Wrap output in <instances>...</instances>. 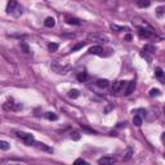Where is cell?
<instances>
[{"label": "cell", "instance_id": "9", "mask_svg": "<svg viewBox=\"0 0 165 165\" xmlns=\"http://www.w3.org/2000/svg\"><path fill=\"white\" fill-rule=\"evenodd\" d=\"M89 54H96V56H103V49H102V46H99V45L92 46V48L89 49Z\"/></svg>", "mask_w": 165, "mask_h": 165}, {"label": "cell", "instance_id": "27", "mask_svg": "<svg viewBox=\"0 0 165 165\" xmlns=\"http://www.w3.org/2000/svg\"><path fill=\"white\" fill-rule=\"evenodd\" d=\"M112 27V30H116V31H128L129 29H128V27H123V26H117V25H112L111 26Z\"/></svg>", "mask_w": 165, "mask_h": 165}, {"label": "cell", "instance_id": "34", "mask_svg": "<svg viewBox=\"0 0 165 165\" xmlns=\"http://www.w3.org/2000/svg\"><path fill=\"white\" fill-rule=\"evenodd\" d=\"M125 40H132V35H125Z\"/></svg>", "mask_w": 165, "mask_h": 165}, {"label": "cell", "instance_id": "19", "mask_svg": "<svg viewBox=\"0 0 165 165\" xmlns=\"http://www.w3.org/2000/svg\"><path fill=\"white\" fill-rule=\"evenodd\" d=\"M143 52H148V53H155V46H154V45H150V44L144 45V48H143Z\"/></svg>", "mask_w": 165, "mask_h": 165}, {"label": "cell", "instance_id": "7", "mask_svg": "<svg viewBox=\"0 0 165 165\" xmlns=\"http://www.w3.org/2000/svg\"><path fill=\"white\" fill-rule=\"evenodd\" d=\"M138 34H139L141 38H144V39H150L152 35H154V34H152V31L146 29V27H139V29H138Z\"/></svg>", "mask_w": 165, "mask_h": 165}, {"label": "cell", "instance_id": "15", "mask_svg": "<svg viewBox=\"0 0 165 165\" xmlns=\"http://www.w3.org/2000/svg\"><path fill=\"white\" fill-rule=\"evenodd\" d=\"M97 86H99V88H107L108 86V80H106V79H99L97 82Z\"/></svg>", "mask_w": 165, "mask_h": 165}, {"label": "cell", "instance_id": "4", "mask_svg": "<svg viewBox=\"0 0 165 165\" xmlns=\"http://www.w3.org/2000/svg\"><path fill=\"white\" fill-rule=\"evenodd\" d=\"M17 134V137L19 139L23 141V143L27 144V146H32V144H35V138L32 134H30V133H25V132H17L15 133Z\"/></svg>", "mask_w": 165, "mask_h": 165}, {"label": "cell", "instance_id": "17", "mask_svg": "<svg viewBox=\"0 0 165 165\" xmlns=\"http://www.w3.org/2000/svg\"><path fill=\"white\" fill-rule=\"evenodd\" d=\"M155 75H156V77H158V79L163 80V77H164V71H163V69H161V67H158V69H156Z\"/></svg>", "mask_w": 165, "mask_h": 165}, {"label": "cell", "instance_id": "2", "mask_svg": "<svg viewBox=\"0 0 165 165\" xmlns=\"http://www.w3.org/2000/svg\"><path fill=\"white\" fill-rule=\"evenodd\" d=\"M7 13L12 14L13 17H19L22 14V7L18 4L17 0H9L7 5Z\"/></svg>", "mask_w": 165, "mask_h": 165}, {"label": "cell", "instance_id": "31", "mask_svg": "<svg viewBox=\"0 0 165 165\" xmlns=\"http://www.w3.org/2000/svg\"><path fill=\"white\" fill-rule=\"evenodd\" d=\"M156 13H158L159 17H161V15L164 14V7H159L158 9H156Z\"/></svg>", "mask_w": 165, "mask_h": 165}, {"label": "cell", "instance_id": "22", "mask_svg": "<svg viewBox=\"0 0 165 165\" xmlns=\"http://www.w3.org/2000/svg\"><path fill=\"white\" fill-rule=\"evenodd\" d=\"M86 79H88V74L86 72H80L79 75H77V80L79 81H85Z\"/></svg>", "mask_w": 165, "mask_h": 165}, {"label": "cell", "instance_id": "16", "mask_svg": "<svg viewBox=\"0 0 165 165\" xmlns=\"http://www.w3.org/2000/svg\"><path fill=\"white\" fill-rule=\"evenodd\" d=\"M133 123H134L136 127H141V125H142V117L138 116V115H134V117H133Z\"/></svg>", "mask_w": 165, "mask_h": 165}, {"label": "cell", "instance_id": "5", "mask_svg": "<svg viewBox=\"0 0 165 165\" xmlns=\"http://www.w3.org/2000/svg\"><path fill=\"white\" fill-rule=\"evenodd\" d=\"M127 81H123V80H119L116 81L112 86V92L113 93H121V92H125V88H127Z\"/></svg>", "mask_w": 165, "mask_h": 165}, {"label": "cell", "instance_id": "3", "mask_svg": "<svg viewBox=\"0 0 165 165\" xmlns=\"http://www.w3.org/2000/svg\"><path fill=\"white\" fill-rule=\"evenodd\" d=\"M86 39H88V41H94V43H98V44H106V43L110 41L107 35L101 32H89L86 35Z\"/></svg>", "mask_w": 165, "mask_h": 165}, {"label": "cell", "instance_id": "6", "mask_svg": "<svg viewBox=\"0 0 165 165\" xmlns=\"http://www.w3.org/2000/svg\"><path fill=\"white\" fill-rule=\"evenodd\" d=\"M4 108L5 110H21L22 108V105L21 103H17V102H13V101H8L5 105H4Z\"/></svg>", "mask_w": 165, "mask_h": 165}, {"label": "cell", "instance_id": "21", "mask_svg": "<svg viewBox=\"0 0 165 165\" xmlns=\"http://www.w3.org/2000/svg\"><path fill=\"white\" fill-rule=\"evenodd\" d=\"M58 46H60V45H58L57 43H50V44L48 45V49L50 50V52H57V50H58Z\"/></svg>", "mask_w": 165, "mask_h": 165}, {"label": "cell", "instance_id": "35", "mask_svg": "<svg viewBox=\"0 0 165 165\" xmlns=\"http://www.w3.org/2000/svg\"><path fill=\"white\" fill-rule=\"evenodd\" d=\"M160 1H163V0H160Z\"/></svg>", "mask_w": 165, "mask_h": 165}, {"label": "cell", "instance_id": "12", "mask_svg": "<svg viewBox=\"0 0 165 165\" xmlns=\"http://www.w3.org/2000/svg\"><path fill=\"white\" fill-rule=\"evenodd\" d=\"M44 25H45V27H49V29H52V27H54V25H56V19H54L53 17H48L44 21Z\"/></svg>", "mask_w": 165, "mask_h": 165}, {"label": "cell", "instance_id": "25", "mask_svg": "<svg viewBox=\"0 0 165 165\" xmlns=\"http://www.w3.org/2000/svg\"><path fill=\"white\" fill-rule=\"evenodd\" d=\"M85 44H86L85 41H84V43H79V44H76L75 46H72V52H76V50H79V49H81V48H84Z\"/></svg>", "mask_w": 165, "mask_h": 165}, {"label": "cell", "instance_id": "28", "mask_svg": "<svg viewBox=\"0 0 165 165\" xmlns=\"http://www.w3.org/2000/svg\"><path fill=\"white\" fill-rule=\"evenodd\" d=\"M136 112L138 113V116H141V117H142V119H143L144 116H146V113H147V111H146V110H143V108H139V110H137Z\"/></svg>", "mask_w": 165, "mask_h": 165}, {"label": "cell", "instance_id": "11", "mask_svg": "<svg viewBox=\"0 0 165 165\" xmlns=\"http://www.w3.org/2000/svg\"><path fill=\"white\" fill-rule=\"evenodd\" d=\"M136 88V81L133 80V81H129L128 84H127V88H125V94L127 96H129V94H132V92Z\"/></svg>", "mask_w": 165, "mask_h": 165}, {"label": "cell", "instance_id": "23", "mask_svg": "<svg viewBox=\"0 0 165 165\" xmlns=\"http://www.w3.org/2000/svg\"><path fill=\"white\" fill-rule=\"evenodd\" d=\"M150 96L151 97H159V96H161V92H160L159 89H151L150 90Z\"/></svg>", "mask_w": 165, "mask_h": 165}, {"label": "cell", "instance_id": "14", "mask_svg": "<svg viewBox=\"0 0 165 165\" xmlns=\"http://www.w3.org/2000/svg\"><path fill=\"white\" fill-rule=\"evenodd\" d=\"M150 0H137V5L139 8H147L150 7Z\"/></svg>", "mask_w": 165, "mask_h": 165}, {"label": "cell", "instance_id": "10", "mask_svg": "<svg viewBox=\"0 0 165 165\" xmlns=\"http://www.w3.org/2000/svg\"><path fill=\"white\" fill-rule=\"evenodd\" d=\"M66 22L69 23V25H76V26H80L81 25V21L79 18H75V17H70V15H66L65 17Z\"/></svg>", "mask_w": 165, "mask_h": 165}, {"label": "cell", "instance_id": "8", "mask_svg": "<svg viewBox=\"0 0 165 165\" xmlns=\"http://www.w3.org/2000/svg\"><path fill=\"white\" fill-rule=\"evenodd\" d=\"M113 163H116V159L113 156H103V158L98 160V164H103V165H110Z\"/></svg>", "mask_w": 165, "mask_h": 165}, {"label": "cell", "instance_id": "24", "mask_svg": "<svg viewBox=\"0 0 165 165\" xmlns=\"http://www.w3.org/2000/svg\"><path fill=\"white\" fill-rule=\"evenodd\" d=\"M45 116H46V119H49V120H57L58 119V116L54 112H46Z\"/></svg>", "mask_w": 165, "mask_h": 165}, {"label": "cell", "instance_id": "32", "mask_svg": "<svg viewBox=\"0 0 165 165\" xmlns=\"http://www.w3.org/2000/svg\"><path fill=\"white\" fill-rule=\"evenodd\" d=\"M21 46L23 48V50H25V53H30V49H29V46H27L25 43H21Z\"/></svg>", "mask_w": 165, "mask_h": 165}, {"label": "cell", "instance_id": "29", "mask_svg": "<svg viewBox=\"0 0 165 165\" xmlns=\"http://www.w3.org/2000/svg\"><path fill=\"white\" fill-rule=\"evenodd\" d=\"M81 128H82V129H84V130H86V132H89V133H92V134H96V133H97L96 130H93V129H92V128H89V127H86V125H82V124H81Z\"/></svg>", "mask_w": 165, "mask_h": 165}, {"label": "cell", "instance_id": "18", "mask_svg": "<svg viewBox=\"0 0 165 165\" xmlns=\"http://www.w3.org/2000/svg\"><path fill=\"white\" fill-rule=\"evenodd\" d=\"M80 96V93H79V90H76V89H72V90H70L69 92V97L70 98H77Z\"/></svg>", "mask_w": 165, "mask_h": 165}, {"label": "cell", "instance_id": "30", "mask_svg": "<svg viewBox=\"0 0 165 165\" xmlns=\"http://www.w3.org/2000/svg\"><path fill=\"white\" fill-rule=\"evenodd\" d=\"M132 154H133L132 148H129V150H128V152H127V154H125L127 156H125V158H124V160H130V158H132Z\"/></svg>", "mask_w": 165, "mask_h": 165}, {"label": "cell", "instance_id": "20", "mask_svg": "<svg viewBox=\"0 0 165 165\" xmlns=\"http://www.w3.org/2000/svg\"><path fill=\"white\" fill-rule=\"evenodd\" d=\"M9 147H10V144L7 142V141H0V148L1 150H9Z\"/></svg>", "mask_w": 165, "mask_h": 165}, {"label": "cell", "instance_id": "33", "mask_svg": "<svg viewBox=\"0 0 165 165\" xmlns=\"http://www.w3.org/2000/svg\"><path fill=\"white\" fill-rule=\"evenodd\" d=\"M75 164H86V161H85V160H82V159H77L75 161Z\"/></svg>", "mask_w": 165, "mask_h": 165}, {"label": "cell", "instance_id": "13", "mask_svg": "<svg viewBox=\"0 0 165 165\" xmlns=\"http://www.w3.org/2000/svg\"><path fill=\"white\" fill-rule=\"evenodd\" d=\"M36 144V147L39 148V150H43V151H46V152H53V148H50V147H48L46 144H44V143H35Z\"/></svg>", "mask_w": 165, "mask_h": 165}, {"label": "cell", "instance_id": "26", "mask_svg": "<svg viewBox=\"0 0 165 165\" xmlns=\"http://www.w3.org/2000/svg\"><path fill=\"white\" fill-rule=\"evenodd\" d=\"M71 138H72L74 141H79V139H80V133L77 132V130H74V132L71 133Z\"/></svg>", "mask_w": 165, "mask_h": 165}, {"label": "cell", "instance_id": "1", "mask_svg": "<svg viewBox=\"0 0 165 165\" xmlns=\"http://www.w3.org/2000/svg\"><path fill=\"white\" fill-rule=\"evenodd\" d=\"M50 67L56 74H60V75H65L67 74L70 70H71V65L69 63H65V62H61V61H53L50 63Z\"/></svg>", "mask_w": 165, "mask_h": 165}]
</instances>
